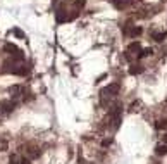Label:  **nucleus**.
I'll use <instances>...</instances> for the list:
<instances>
[{
	"label": "nucleus",
	"mask_w": 167,
	"mask_h": 164,
	"mask_svg": "<svg viewBox=\"0 0 167 164\" xmlns=\"http://www.w3.org/2000/svg\"><path fill=\"white\" fill-rule=\"evenodd\" d=\"M110 2H112V4H114L117 9H121V7L124 5V0H110Z\"/></svg>",
	"instance_id": "nucleus-15"
},
{
	"label": "nucleus",
	"mask_w": 167,
	"mask_h": 164,
	"mask_svg": "<svg viewBox=\"0 0 167 164\" xmlns=\"http://www.w3.org/2000/svg\"><path fill=\"white\" fill-rule=\"evenodd\" d=\"M21 92H22V88L19 85H14V86H11V88H9V93H11L12 97H17Z\"/></svg>",
	"instance_id": "nucleus-9"
},
{
	"label": "nucleus",
	"mask_w": 167,
	"mask_h": 164,
	"mask_svg": "<svg viewBox=\"0 0 167 164\" xmlns=\"http://www.w3.org/2000/svg\"><path fill=\"white\" fill-rule=\"evenodd\" d=\"M165 36H167V33H165V31H162V33H152V38H153L155 41H159V43H160V41H164V40H165Z\"/></svg>",
	"instance_id": "nucleus-8"
},
{
	"label": "nucleus",
	"mask_w": 167,
	"mask_h": 164,
	"mask_svg": "<svg viewBox=\"0 0 167 164\" xmlns=\"http://www.w3.org/2000/svg\"><path fill=\"white\" fill-rule=\"evenodd\" d=\"M141 50V43L140 41H133V43H129V47H128V52H140Z\"/></svg>",
	"instance_id": "nucleus-6"
},
{
	"label": "nucleus",
	"mask_w": 167,
	"mask_h": 164,
	"mask_svg": "<svg viewBox=\"0 0 167 164\" xmlns=\"http://www.w3.org/2000/svg\"><path fill=\"white\" fill-rule=\"evenodd\" d=\"M74 2L78 7H85V4H86V0H74Z\"/></svg>",
	"instance_id": "nucleus-19"
},
{
	"label": "nucleus",
	"mask_w": 167,
	"mask_h": 164,
	"mask_svg": "<svg viewBox=\"0 0 167 164\" xmlns=\"http://www.w3.org/2000/svg\"><path fill=\"white\" fill-rule=\"evenodd\" d=\"M0 150H7V140L0 138Z\"/></svg>",
	"instance_id": "nucleus-14"
},
{
	"label": "nucleus",
	"mask_w": 167,
	"mask_h": 164,
	"mask_svg": "<svg viewBox=\"0 0 167 164\" xmlns=\"http://www.w3.org/2000/svg\"><path fill=\"white\" fill-rule=\"evenodd\" d=\"M143 71H145V67L140 66V64H138V66H136V64H133V66L129 67V75H141Z\"/></svg>",
	"instance_id": "nucleus-5"
},
{
	"label": "nucleus",
	"mask_w": 167,
	"mask_h": 164,
	"mask_svg": "<svg viewBox=\"0 0 167 164\" xmlns=\"http://www.w3.org/2000/svg\"><path fill=\"white\" fill-rule=\"evenodd\" d=\"M0 107H2V111H4V112H12L16 109V104L12 100H4L2 104H0Z\"/></svg>",
	"instance_id": "nucleus-4"
},
{
	"label": "nucleus",
	"mask_w": 167,
	"mask_h": 164,
	"mask_svg": "<svg viewBox=\"0 0 167 164\" xmlns=\"http://www.w3.org/2000/svg\"><path fill=\"white\" fill-rule=\"evenodd\" d=\"M53 2H57V0H53Z\"/></svg>",
	"instance_id": "nucleus-22"
},
{
	"label": "nucleus",
	"mask_w": 167,
	"mask_h": 164,
	"mask_svg": "<svg viewBox=\"0 0 167 164\" xmlns=\"http://www.w3.org/2000/svg\"><path fill=\"white\" fill-rule=\"evenodd\" d=\"M9 164H19L17 157H16V156H11V159H9Z\"/></svg>",
	"instance_id": "nucleus-18"
},
{
	"label": "nucleus",
	"mask_w": 167,
	"mask_h": 164,
	"mask_svg": "<svg viewBox=\"0 0 167 164\" xmlns=\"http://www.w3.org/2000/svg\"><path fill=\"white\" fill-rule=\"evenodd\" d=\"M19 164H31V161H30V159H26V157H22V159L19 161Z\"/></svg>",
	"instance_id": "nucleus-20"
},
{
	"label": "nucleus",
	"mask_w": 167,
	"mask_h": 164,
	"mask_svg": "<svg viewBox=\"0 0 167 164\" xmlns=\"http://www.w3.org/2000/svg\"><path fill=\"white\" fill-rule=\"evenodd\" d=\"M119 88H121V85H119V83H112V85L102 88V92H100V104L102 105H107V99L115 97V95L119 93Z\"/></svg>",
	"instance_id": "nucleus-1"
},
{
	"label": "nucleus",
	"mask_w": 167,
	"mask_h": 164,
	"mask_svg": "<svg viewBox=\"0 0 167 164\" xmlns=\"http://www.w3.org/2000/svg\"><path fill=\"white\" fill-rule=\"evenodd\" d=\"M121 112H123V104H115L110 111V118H112V128L117 130L121 124Z\"/></svg>",
	"instance_id": "nucleus-2"
},
{
	"label": "nucleus",
	"mask_w": 167,
	"mask_h": 164,
	"mask_svg": "<svg viewBox=\"0 0 167 164\" xmlns=\"http://www.w3.org/2000/svg\"><path fill=\"white\" fill-rule=\"evenodd\" d=\"M14 35H16V36H17V38H24V36H26V35L22 33V31L19 30V28H14Z\"/></svg>",
	"instance_id": "nucleus-16"
},
{
	"label": "nucleus",
	"mask_w": 167,
	"mask_h": 164,
	"mask_svg": "<svg viewBox=\"0 0 167 164\" xmlns=\"http://www.w3.org/2000/svg\"><path fill=\"white\" fill-rule=\"evenodd\" d=\"M28 154H30L31 159H35V157L40 156V152H38V149H36L35 145H28Z\"/></svg>",
	"instance_id": "nucleus-7"
},
{
	"label": "nucleus",
	"mask_w": 167,
	"mask_h": 164,
	"mask_svg": "<svg viewBox=\"0 0 167 164\" xmlns=\"http://www.w3.org/2000/svg\"><path fill=\"white\" fill-rule=\"evenodd\" d=\"M141 33H143V30H141V28L133 26V30H131V36H140Z\"/></svg>",
	"instance_id": "nucleus-13"
},
{
	"label": "nucleus",
	"mask_w": 167,
	"mask_h": 164,
	"mask_svg": "<svg viewBox=\"0 0 167 164\" xmlns=\"http://www.w3.org/2000/svg\"><path fill=\"white\" fill-rule=\"evenodd\" d=\"M162 140H164V143H165V145H167V133L164 135V138H162Z\"/></svg>",
	"instance_id": "nucleus-21"
},
{
	"label": "nucleus",
	"mask_w": 167,
	"mask_h": 164,
	"mask_svg": "<svg viewBox=\"0 0 167 164\" xmlns=\"http://www.w3.org/2000/svg\"><path fill=\"white\" fill-rule=\"evenodd\" d=\"M4 50H5L7 54H14V55H16V59H19V60H22V59H24L22 52L17 49V47H16L14 43H5V45H4Z\"/></svg>",
	"instance_id": "nucleus-3"
},
{
	"label": "nucleus",
	"mask_w": 167,
	"mask_h": 164,
	"mask_svg": "<svg viewBox=\"0 0 167 164\" xmlns=\"http://www.w3.org/2000/svg\"><path fill=\"white\" fill-rule=\"evenodd\" d=\"M155 154L157 156H165L167 154V145L164 143V145H157L155 147Z\"/></svg>",
	"instance_id": "nucleus-10"
},
{
	"label": "nucleus",
	"mask_w": 167,
	"mask_h": 164,
	"mask_svg": "<svg viewBox=\"0 0 167 164\" xmlns=\"http://www.w3.org/2000/svg\"><path fill=\"white\" fill-rule=\"evenodd\" d=\"M152 54H153V50H152V49H141V50H140V54H138V59L148 57V55H152Z\"/></svg>",
	"instance_id": "nucleus-11"
},
{
	"label": "nucleus",
	"mask_w": 167,
	"mask_h": 164,
	"mask_svg": "<svg viewBox=\"0 0 167 164\" xmlns=\"http://www.w3.org/2000/svg\"><path fill=\"white\" fill-rule=\"evenodd\" d=\"M165 126H167V121L165 119H159L155 123V128H157V130H165Z\"/></svg>",
	"instance_id": "nucleus-12"
},
{
	"label": "nucleus",
	"mask_w": 167,
	"mask_h": 164,
	"mask_svg": "<svg viewBox=\"0 0 167 164\" xmlns=\"http://www.w3.org/2000/svg\"><path fill=\"white\" fill-rule=\"evenodd\" d=\"M112 143V138H105L104 142H102V147H109Z\"/></svg>",
	"instance_id": "nucleus-17"
}]
</instances>
